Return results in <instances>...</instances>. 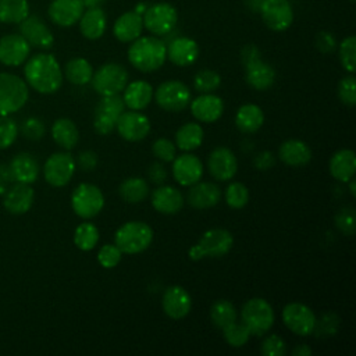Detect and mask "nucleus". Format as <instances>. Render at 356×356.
I'll use <instances>...</instances> for the list:
<instances>
[{
    "label": "nucleus",
    "mask_w": 356,
    "mask_h": 356,
    "mask_svg": "<svg viewBox=\"0 0 356 356\" xmlns=\"http://www.w3.org/2000/svg\"><path fill=\"white\" fill-rule=\"evenodd\" d=\"M26 83L39 93L57 92L63 83V71L53 54L39 53L32 56L24 67Z\"/></svg>",
    "instance_id": "nucleus-1"
},
{
    "label": "nucleus",
    "mask_w": 356,
    "mask_h": 356,
    "mask_svg": "<svg viewBox=\"0 0 356 356\" xmlns=\"http://www.w3.org/2000/svg\"><path fill=\"white\" fill-rule=\"evenodd\" d=\"M129 63L140 72H153L167 60V46L157 36H139L128 49Z\"/></svg>",
    "instance_id": "nucleus-2"
},
{
    "label": "nucleus",
    "mask_w": 356,
    "mask_h": 356,
    "mask_svg": "<svg viewBox=\"0 0 356 356\" xmlns=\"http://www.w3.org/2000/svg\"><path fill=\"white\" fill-rule=\"evenodd\" d=\"M234 245L232 234L225 228H211L207 229L197 243H195L189 250L188 256L191 260L197 261L204 257L218 259L225 256Z\"/></svg>",
    "instance_id": "nucleus-3"
},
{
    "label": "nucleus",
    "mask_w": 356,
    "mask_h": 356,
    "mask_svg": "<svg viewBox=\"0 0 356 356\" xmlns=\"http://www.w3.org/2000/svg\"><path fill=\"white\" fill-rule=\"evenodd\" d=\"M153 241V229L143 221H128L114 235V243L122 253L136 254L146 250Z\"/></svg>",
    "instance_id": "nucleus-4"
},
{
    "label": "nucleus",
    "mask_w": 356,
    "mask_h": 356,
    "mask_svg": "<svg viewBox=\"0 0 356 356\" xmlns=\"http://www.w3.org/2000/svg\"><path fill=\"white\" fill-rule=\"evenodd\" d=\"M28 85L19 76L0 72V115H10L21 110L28 102Z\"/></svg>",
    "instance_id": "nucleus-5"
},
{
    "label": "nucleus",
    "mask_w": 356,
    "mask_h": 356,
    "mask_svg": "<svg viewBox=\"0 0 356 356\" xmlns=\"http://www.w3.org/2000/svg\"><path fill=\"white\" fill-rule=\"evenodd\" d=\"M274 320V310L263 298H252L242 306L241 321L248 327L252 335H264L273 327Z\"/></svg>",
    "instance_id": "nucleus-6"
},
{
    "label": "nucleus",
    "mask_w": 356,
    "mask_h": 356,
    "mask_svg": "<svg viewBox=\"0 0 356 356\" xmlns=\"http://www.w3.org/2000/svg\"><path fill=\"white\" fill-rule=\"evenodd\" d=\"M92 86L100 96L120 95L128 83V71L117 63H106L92 75Z\"/></svg>",
    "instance_id": "nucleus-7"
},
{
    "label": "nucleus",
    "mask_w": 356,
    "mask_h": 356,
    "mask_svg": "<svg viewBox=\"0 0 356 356\" xmlns=\"http://www.w3.org/2000/svg\"><path fill=\"white\" fill-rule=\"evenodd\" d=\"M104 206V195L93 184H79L71 195V207L74 213L85 220L96 217Z\"/></svg>",
    "instance_id": "nucleus-8"
},
{
    "label": "nucleus",
    "mask_w": 356,
    "mask_h": 356,
    "mask_svg": "<svg viewBox=\"0 0 356 356\" xmlns=\"http://www.w3.org/2000/svg\"><path fill=\"white\" fill-rule=\"evenodd\" d=\"M143 26L154 36L171 33L178 22V13L170 3H156L149 6L142 14Z\"/></svg>",
    "instance_id": "nucleus-9"
},
{
    "label": "nucleus",
    "mask_w": 356,
    "mask_h": 356,
    "mask_svg": "<svg viewBox=\"0 0 356 356\" xmlns=\"http://www.w3.org/2000/svg\"><path fill=\"white\" fill-rule=\"evenodd\" d=\"M156 103L165 111L177 113L185 110L191 103V90L181 81H165L153 93Z\"/></svg>",
    "instance_id": "nucleus-10"
},
{
    "label": "nucleus",
    "mask_w": 356,
    "mask_h": 356,
    "mask_svg": "<svg viewBox=\"0 0 356 356\" xmlns=\"http://www.w3.org/2000/svg\"><path fill=\"white\" fill-rule=\"evenodd\" d=\"M125 104L122 96H102L96 104L93 115V128L99 135H108L114 128L118 117L124 111Z\"/></svg>",
    "instance_id": "nucleus-11"
},
{
    "label": "nucleus",
    "mask_w": 356,
    "mask_h": 356,
    "mask_svg": "<svg viewBox=\"0 0 356 356\" xmlns=\"http://www.w3.org/2000/svg\"><path fill=\"white\" fill-rule=\"evenodd\" d=\"M76 168L75 159L68 152H58L51 154L43 167V175L49 185L54 188L65 186Z\"/></svg>",
    "instance_id": "nucleus-12"
},
{
    "label": "nucleus",
    "mask_w": 356,
    "mask_h": 356,
    "mask_svg": "<svg viewBox=\"0 0 356 356\" xmlns=\"http://www.w3.org/2000/svg\"><path fill=\"white\" fill-rule=\"evenodd\" d=\"M282 321L285 327L296 335L307 337L313 332L316 316L313 310L299 302H292L282 309Z\"/></svg>",
    "instance_id": "nucleus-13"
},
{
    "label": "nucleus",
    "mask_w": 356,
    "mask_h": 356,
    "mask_svg": "<svg viewBox=\"0 0 356 356\" xmlns=\"http://www.w3.org/2000/svg\"><path fill=\"white\" fill-rule=\"evenodd\" d=\"M259 14L266 26L275 32L288 29L293 21V10L288 0H264Z\"/></svg>",
    "instance_id": "nucleus-14"
},
{
    "label": "nucleus",
    "mask_w": 356,
    "mask_h": 356,
    "mask_svg": "<svg viewBox=\"0 0 356 356\" xmlns=\"http://www.w3.org/2000/svg\"><path fill=\"white\" fill-rule=\"evenodd\" d=\"M120 136L128 142H139L150 132V121L140 111H122L115 122Z\"/></svg>",
    "instance_id": "nucleus-15"
},
{
    "label": "nucleus",
    "mask_w": 356,
    "mask_h": 356,
    "mask_svg": "<svg viewBox=\"0 0 356 356\" xmlns=\"http://www.w3.org/2000/svg\"><path fill=\"white\" fill-rule=\"evenodd\" d=\"M19 35L29 43V46L43 50L50 49L54 43L51 31L38 15L29 14L22 22H19Z\"/></svg>",
    "instance_id": "nucleus-16"
},
{
    "label": "nucleus",
    "mask_w": 356,
    "mask_h": 356,
    "mask_svg": "<svg viewBox=\"0 0 356 356\" xmlns=\"http://www.w3.org/2000/svg\"><path fill=\"white\" fill-rule=\"evenodd\" d=\"M207 167L211 177L217 181H229L238 171V160L231 149L218 146L209 154Z\"/></svg>",
    "instance_id": "nucleus-17"
},
{
    "label": "nucleus",
    "mask_w": 356,
    "mask_h": 356,
    "mask_svg": "<svg viewBox=\"0 0 356 356\" xmlns=\"http://www.w3.org/2000/svg\"><path fill=\"white\" fill-rule=\"evenodd\" d=\"M31 53L29 43L19 33H10L0 38V63L8 67L21 65Z\"/></svg>",
    "instance_id": "nucleus-18"
},
{
    "label": "nucleus",
    "mask_w": 356,
    "mask_h": 356,
    "mask_svg": "<svg viewBox=\"0 0 356 356\" xmlns=\"http://www.w3.org/2000/svg\"><path fill=\"white\" fill-rule=\"evenodd\" d=\"M174 179L182 186H191L200 181L203 175V164L200 159L191 153L175 156L172 160Z\"/></svg>",
    "instance_id": "nucleus-19"
},
{
    "label": "nucleus",
    "mask_w": 356,
    "mask_h": 356,
    "mask_svg": "<svg viewBox=\"0 0 356 356\" xmlns=\"http://www.w3.org/2000/svg\"><path fill=\"white\" fill-rule=\"evenodd\" d=\"M161 306L168 317L179 320L188 316V313L191 312L192 299L185 288L179 285H171L163 293Z\"/></svg>",
    "instance_id": "nucleus-20"
},
{
    "label": "nucleus",
    "mask_w": 356,
    "mask_h": 356,
    "mask_svg": "<svg viewBox=\"0 0 356 356\" xmlns=\"http://www.w3.org/2000/svg\"><path fill=\"white\" fill-rule=\"evenodd\" d=\"M85 7L81 0H53L49 6L47 14L53 24L61 28H70L75 25Z\"/></svg>",
    "instance_id": "nucleus-21"
},
{
    "label": "nucleus",
    "mask_w": 356,
    "mask_h": 356,
    "mask_svg": "<svg viewBox=\"0 0 356 356\" xmlns=\"http://www.w3.org/2000/svg\"><path fill=\"white\" fill-rule=\"evenodd\" d=\"M165 46L167 58L178 67H188L193 64L199 57V46L191 38L175 36L170 39Z\"/></svg>",
    "instance_id": "nucleus-22"
},
{
    "label": "nucleus",
    "mask_w": 356,
    "mask_h": 356,
    "mask_svg": "<svg viewBox=\"0 0 356 356\" xmlns=\"http://www.w3.org/2000/svg\"><path fill=\"white\" fill-rule=\"evenodd\" d=\"M191 113L200 122H214L224 113V102L214 93H203L191 102Z\"/></svg>",
    "instance_id": "nucleus-23"
},
{
    "label": "nucleus",
    "mask_w": 356,
    "mask_h": 356,
    "mask_svg": "<svg viewBox=\"0 0 356 356\" xmlns=\"http://www.w3.org/2000/svg\"><path fill=\"white\" fill-rule=\"evenodd\" d=\"M186 200L189 206L197 210L214 207L221 200V189L214 182H200L189 186Z\"/></svg>",
    "instance_id": "nucleus-24"
},
{
    "label": "nucleus",
    "mask_w": 356,
    "mask_h": 356,
    "mask_svg": "<svg viewBox=\"0 0 356 356\" xmlns=\"http://www.w3.org/2000/svg\"><path fill=\"white\" fill-rule=\"evenodd\" d=\"M150 202L156 211L161 214H175L184 206V196L174 186L160 185L152 192Z\"/></svg>",
    "instance_id": "nucleus-25"
},
{
    "label": "nucleus",
    "mask_w": 356,
    "mask_h": 356,
    "mask_svg": "<svg viewBox=\"0 0 356 356\" xmlns=\"http://www.w3.org/2000/svg\"><path fill=\"white\" fill-rule=\"evenodd\" d=\"M33 189L29 186V184H21L17 182L14 186H11L6 195L3 204L11 214H25L33 204Z\"/></svg>",
    "instance_id": "nucleus-26"
},
{
    "label": "nucleus",
    "mask_w": 356,
    "mask_h": 356,
    "mask_svg": "<svg viewBox=\"0 0 356 356\" xmlns=\"http://www.w3.org/2000/svg\"><path fill=\"white\" fill-rule=\"evenodd\" d=\"M143 28L145 26H143L142 15L134 10V11H127L121 14L115 19L113 26V33L120 42L131 43L142 35Z\"/></svg>",
    "instance_id": "nucleus-27"
},
{
    "label": "nucleus",
    "mask_w": 356,
    "mask_h": 356,
    "mask_svg": "<svg viewBox=\"0 0 356 356\" xmlns=\"http://www.w3.org/2000/svg\"><path fill=\"white\" fill-rule=\"evenodd\" d=\"M122 92H124L122 93L124 104L129 110H136V111L146 108L153 100V93H154L153 86L149 82L142 79L127 83Z\"/></svg>",
    "instance_id": "nucleus-28"
},
{
    "label": "nucleus",
    "mask_w": 356,
    "mask_h": 356,
    "mask_svg": "<svg viewBox=\"0 0 356 356\" xmlns=\"http://www.w3.org/2000/svg\"><path fill=\"white\" fill-rule=\"evenodd\" d=\"M11 179L21 184H32L39 175V164L29 153H18L8 164Z\"/></svg>",
    "instance_id": "nucleus-29"
},
{
    "label": "nucleus",
    "mask_w": 356,
    "mask_h": 356,
    "mask_svg": "<svg viewBox=\"0 0 356 356\" xmlns=\"http://www.w3.org/2000/svg\"><path fill=\"white\" fill-rule=\"evenodd\" d=\"M278 157L286 165L302 167L312 160V150L307 143L300 139H288L281 143Z\"/></svg>",
    "instance_id": "nucleus-30"
},
{
    "label": "nucleus",
    "mask_w": 356,
    "mask_h": 356,
    "mask_svg": "<svg viewBox=\"0 0 356 356\" xmlns=\"http://www.w3.org/2000/svg\"><path fill=\"white\" fill-rule=\"evenodd\" d=\"M330 174L339 182H348L356 172V154L350 149H341L330 159Z\"/></svg>",
    "instance_id": "nucleus-31"
},
{
    "label": "nucleus",
    "mask_w": 356,
    "mask_h": 356,
    "mask_svg": "<svg viewBox=\"0 0 356 356\" xmlns=\"http://www.w3.org/2000/svg\"><path fill=\"white\" fill-rule=\"evenodd\" d=\"M245 79L256 90H267L275 82V70L261 58L245 65Z\"/></svg>",
    "instance_id": "nucleus-32"
},
{
    "label": "nucleus",
    "mask_w": 356,
    "mask_h": 356,
    "mask_svg": "<svg viewBox=\"0 0 356 356\" xmlns=\"http://www.w3.org/2000/svg\"><path fill=\"white\" fill-rule=\"evenodd\" d=\"M78 22L81 33L89 40L100 39L107 28V17L100 7H93L83 11Z\"/></svg>",
    "instance_id": "nucleus-33"
},
{
    "label": "nucleus",
    "mask_w": 356,
    "mask_h": 356,
    "mask_svg": "<svg viewBox=\"0 0 356 356\" xmlns=\"http://www.w3.org/2000/svg\"><path fill=\"white\" fill-rule=\"evenodd\" d=\"M264 122L263 110L253 103L243 104L235 114V125L243 134H253L261 128Z\"/></svg>",
    "instance_id": "nucleus-34"
},
{
    "label": "nucleus",
    "mask_w": 356,
    "mask_h": 356,
    "mask_svg": "<svg viewBox=\"0 0 356 356\" xmlns=\"http://www.w3.org/2000/svg\"><path fill=\"white\" fill-rule=\"evenodd\" d=\"M51 136L54 142L65 150L74 149L79 140L78 128L70 118L56 120L51 125Z\"/></svg>",
    "instance_id": "nucleus-35"
},
{
    "label": "nucleus",
    "mask_w": 356,
    "mask_h": 356,
    "mask_svg": "<svg viewBox=\"0 0 356 356\" xmlns=\"http://www.w3.org/2000/svg\"><path fill=\"white\" fill-rule=\"evenodd\" d=\"M203 128L197 122H186L175 132V146L184 152L197 149L203 142Z\"/></svg>",
    "instance_id": "nucleus-36"
},
{
    "label": "nucleus",
    "mask_w": 356,
    "mask_h": 356,
    "mask_svg": "<svg viewBox=\"0 0 356 356\" xmlns=\"http://www.w3.org/2000/svg\"><path fill=\"white\" fill-rule=\"evenodd\" d=\"M64 75L68 82L76 86H83L90 82L93 75L92 64L83 57L71 58L64 67Z\"/></svg>",
    "instance_id": "nucleus-37"
},
{
    "label": "nucleus",
    "mask_w": 356,
    "mask_h": 356,
    "mask_svg": "<svg viewBox=\"0 0 356 356\" xmlns=\"http://www.w3.org/2000/svg\"><path fill=\"white\" fill-rule=\"evenodd\" d=\"M118 193L127 203H140L149 195V185L142 177H129L120 184Z\"/></svg>",
    "instance_id": "nucleus-38"
},
{
    "label": "nucleus",
    "mask_w": 356,
    "mask_h": 356,
    "mask_svg": "<svg viewBox=\"0 0 356 356\" xmlns=\"http://www.w3.org/2000/svg\"><path fill=\"white\" fill-rule=\"evenodd\" d=\"M29 15L28 0H0V22L19 24Z\"/></svg>",
    "instance_id": "nucleus-39"
},
{
    "label": "nucleus",
    "mask_w": 356,
    "mask_h": 356,
    "mask_svg": "<svg viewBox=\"0 0 356 356\" xmlns=\"http://www.w3.org/2000/svg\"><path fill=\"white\" fill-rule=\"evenodd\" d=\"M210 318L217 328L222 330L225 325L238 318V313L232 302L227 299H218L210 307Z\"/></svg>",
    "instance_id": "nucleus-40"
},
{
    "label": "nucleus",
    "mask_w": 356,
    "mask_h": 356,
    "mask_svg": "<svg viewBox=\"0 0 356 356\" xmlns=\"http://www.w3.org/2000/svg\"><path fill=\"white\" fill-rule=\"evenodd\" d=\"M100 238L99 228L92 222H82L75 228L74 232V243L78 249L88 252L95 249Z\"/></svg>",
    "instance_id": "nucleus-41"
},
{
    "label": "nucleus",
    "mask_w": 356,
    "mask_h": 356,
    "mask_svg": "<svg viewBox=\"0 0 356 356\" xmlns=\"http://www.w3.org/2000/svg\"><path fill=\"white\" fill-rule=\"evenodd\" d=\"M222 335H224V339L228 342V345L234 348L243 346L252 337L248 327L242 321H236V320L222 328Z\"/></svg>",
    "instance_id": "nucleus-42"
},
{
    "label": "nucleus",
    "mask_w": 356,
    "mask_h": 356,
    "mask_svg": "<svg viewBox=\"0 0 356 356\" xmlns=\"http://www.w3.org/2000/svg\"><path fill=\"white\" fill-rule=\"evenodd\" d=\"M221 85V76L213 70H200L193 76V88L200 93H213Z\"/></svg>",
    "instance_id": "nucleus-43"
},
{
    "label": "nucleus",
    "mask_w": 356,
    "mask_h": 356,
    "mask_svg": "<svg viewBox=\"0 0 356 356\" xmlns=\"http://www.w3.org/2000/svg\"><path fill=\"white\" fill-rule=\"evenodd\" d=\"M224 199L231 209H242L249 202V191L242 182H231L224 192Z\"/></svg>",
    "instance_id": "nucleus-44"
},
{
    "label": "nucleus",
    "mask_w": 356,
    "mask_h": 356,
    "mask_svg": "<svg viewBox=\"0 0 356 356\" xmlns=\"http://www.w3.org/2000/svg\"><path fill=\"white\" fill-rule=\"evenodd\" d=\"M339 61L345 71L353 74L356 70V38L348 36L339 44Z\"/></svg>",
    "instance_id": "nucleus-45"
},
{
    "label": "nucleus",
    "mask_w": 356,
    "mask_h": 356,
    "mask_svg": "<svg viewBox=\"0 0 356 356\" xmlns=\"http://www.w3.org/2000/svg\"><path fill=\"white\" fill-rule=\"evenodd\" d=\"M338 327H339L338 316L332 312H327L318 320L316 318V324L312 334H314L317 338H328L337 334Z\"/></svg>",
    "instance_id": "nucleus-46"
},
{
    "label": "nucleus",
    "mask_w": 356,
    "mask_h": 356,
    "mask_svg": "<svg viewBox=\"0 0 356 356\" xmlns=\"http://www.w3.org/2000/svg\"><path fill=\"white\" fill-rule=\"evenodd\" d=\"M152 152L156 159H159L163 163H170L177 156V146L172 140L167 138H159L152 145Z\"/></svg>",
    "instance_id": "nucleus-47"
},
{
    "label": "nucleus",
    "mask_w": 356,
    "mask_h": 356,
    "mask_svg": "<svg viewBox=\"0 0 356 356\" xmlns=\"http://www.w3.org/2000/svg\"><path fill=\"white\" fill-rule=\"evenodd\" d=\"M122 259V252L115 243H106L100 248L97 252V261L104 268H113L115 267Z\"/></svg>",
    "instance_id": "nucleus-48"
},
{
    "label": "nucleus",
    "mask_w": 356,
    "mask_h": 356,
    "mask_svg": "<svg viewBox=\"0 0 356 356\" xmlns=\"http://www.w3.org/2000/svg\"><path fill=\"white\" fill-rule=\"evenodd\" d=\"M18 135V127L8 115H0V149L10 147Z\"/></svg>",
    "instance_id": "nucleus-49"
},
{
    "label": "nucleus",
    "mask_w": 356,
    "mask_h": 356,
    "mask_svg": "<svg viewBox=\"0 0 356 356\" xmlns=\"http://www.w3.org/2000/svg\"><path fill=\"white\" fill-rule=\"evenodd\" d=\"M335 225L337 228L345 234L352 236L355 234L356 229V218H355V209L348 206L343 207L338 211V214L335 216Z\"/></svg>",
    "instance_id": "nucleus-50"
},
{
    "label": "nucleus",
    "mask_w": 356,
    "mask_h": 356,
    "mask_svg": "<svg viewBox=\"0 0 356 356\" xmlns=\"http://www.w3.org/2000/svg\"><path fill=\"white\" fill-rule=\"evenodd\" d=\"M338 97L346 106H355L356 104V79L352 74L339 81V83H338Z\"/></svg>",
    "instance_id": "nucleus-51"
},
{
    "label": "nucleus",
    "mask_w": 356,
    "mask_h": 356,
    "mask_svg": "<svg viewBox=\"0 0 356 356\" xmlns=\"http://www.w3.org/2000/svg\"><path fill=\"white\" fill-rule=\"evenodd\" d=\"M260 350L264 356H284L286 353V343L281 337L271 334L263 339Z\"/></svg>",
    "instance_id": "nucleus-52"
},
{
    "label": "nucleus",
    "mask_w": 356,
    "mask_h": 356,
    "mask_svg": "<svg viewBox=\"0 0 356 356\" xmlns=\"http://www.w3.org/2000/svg\"><path fill=\"white\" fill-rule=\"evenodd\" d=\"M21 131L25 138H28L31 140H38V139L43 138V135L46 132V127L42 120H39L36 117H29L22 122Z\"/></svg>",
    "instance_id": "nucleus-53"
},
{
    "label": "nucleus",
    "mask_w": 356,
    "mask_h": 356,
    "mask_svg": "<svg viewBox=\"0 0 356 356\" xmlns=\"http://www.w3.org/2000/svg\"><path fill=\"white\" fill-rule=\"evenodd\" d=\"M316 47L320 53H324V54H330L335 50L337 47V40H335V36L327 31H323L320 32L317 36H316Z\"/></svg>",
    "instance_id": "nucleus-54"
},
{
    "label": "nucleus",
    "mask_w": 356,
    "mask_h": 356,
    "mask_svg": "<svg viewBox=\"0 0 356 356\" xmlns=\"http://www.w3.org/2000/svg\"><path fill=\"white\" fill-rule=\"evenodd\" d=\"M78 165L83 171H92L99 163V157L93 150H83L78 156Z\"/></svg>",
    "instance_id": "nucleus-55"
},
{
    "label": "nucleus",
    "mask_w": 356,
    "mask_h": 356,
    "mask_svg": "<svg viewBox=\"0 0 356 356\" xmlns=\"http://www.w3.org/2000/svg\"><path fill=\"white\" fill-rule=\"evenodd\" d=\"M147 175H149V179L156 184V185H163L164 181L167 179V170L164 167L163 163H153L150 164L149 170H147Z\"/></svg>",
    "instance_id": "nucleus-56"
},
{
    "label": "nucleus",
    "mask_w": 356,
    "mask_h": 356,
    "mask_svg": "<svg viewBox=\"0 0 356 356\" xmlns=\"http://www.w3.org/2000/svg\"><path fill=\"white\" fill-rule=\"evenodd\" d=\"M260 58H261V53H260L257 46L246 44V46L242 47V50H241V61H242L243 67L250 64V63H254V61H257Z\"/></svg>",
    "instance_id": "nucleus-57"
},
{
    "label": "nucleus",
    "mask_w": 356,
    "mask_h": 356,
    "mask_svg": "<svg viewBox=\"0 0 356 356\" xmlns=\"http://www.w3.org/2000/svg\"><path fill=\"white\" fill-rule=\"evenodd\" d=\"M253 163H254L256 168H259V170H270L275 163V157L271 152L264 150V152H260L254 156Z\"/></svg>",
    "instance_id": "nucleus-58"
},
{
    "label": "nucleus",
    "mask_w": 356,
    "mask_h": 356,
    "mask_svg": "<svg viewBox=\"0 0 356 356\" xmlns=\"http://www.w3.org/2000/svg\"><path fill=\"white\" fill-rule=\"evenodd\" d=\"M293 356H309L312 355V348H309V345L302 343V345H296L295 349L292 350Z\"/></svg>",
    "instance_id": "nucleus-59"
},
{
    "label": "nucleus",
    "mask_w": 356,
    "mask_h": 356,
    "mask_svg": "<svg viewBox=\"0 0 356 356\" xmlns=\"http://www.w3.org/2000/svg\"><path fill=\"white\" fill-rule=\"evenodd\" d=\"M11 179V175H10V170H8V165H0V185L1 186H6Z\"/></svg>",
    "instance_id": "nucleus-60"
},
{
    "label": "nucleus",
    "mask_w": 356,
    "mask_h": 356,
    "mask_svg": "<svg viewBox=\"0 0 356 356\" xmlns=\"http://www.w3.org/2000/svg\"><path fill=\"white\" fill-rule=\"evenodd\" d=\"M264 0H245V6L252 11V13H260L261 4Z\"/></svg>",
    "instance_id": "nucleus-61"
},
{
    "label": "nucleus",
    "mask_w": 356,
    "mask_h": 356,
    "mask_svg": "<svg viewBox=\"0 0 356 356\" xmlns=\"http://www.w3.org/2000/svg\"><path fill=\"white\" fill-rule=\"evenodd\" d=\"M85 8H93V7H100L106 0H81Z\"/></svg>",
    "instance_id": "nucleus-62"
},
{
    "label": "nucleus",
    "mask_w": 356,
    "mask_h": 356,
    "mask_svg": "<svg viewBox=\"0 0 356 356\" xmlns=\"http://www.w3.org/2000/svg\"><path fill=\"white\" fill-rule=\"evenodd\" d=\"M346 184H349V191H350V195L352 196H356V191H355V179L350 178Z\"/></svg>",
    "instance_id": "nucleus-63"
},
{
    "label": "nucleus",
    "mask_w": 356,
    "mask_h": 356,
    "mask_svg": "<svg viewBox=\"0 0 356 356\" xmlns=\"http://www.w3.org/2000/svg\"><path fill=\"white\" fill-rule=\"evenodd\" d=\"M350 1H355V0H350Z\"/></svg>",
    "instance_id": "nucleus-64"
}]
</instances>
